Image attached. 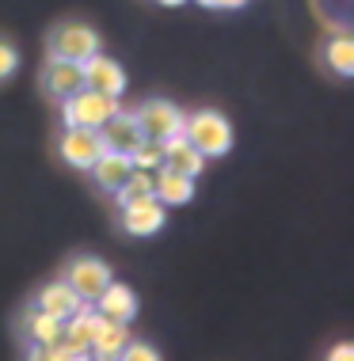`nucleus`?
Instances as JSON below:
<instances>
[{
	"instance_id": "f3484780",
	"label": "nucleus",
	"mask_w": 354,
	"mask_h": 361,
	"mask_svg": "<svg viewBox=\"0 0 354 361\" xmlns=\"http://www.w3.org/2000/svg\"><path fill=\"white\" fill-rule=\"evenodd\" d=\"M126 343H130V331H126V324L103 319L100 331H95V338H92V346H88V354H92V361H114L126 350Z\"/></svg>"
},
{
	"instance_id": "5701e85b",
	"label": "nucleus",
	"mask_w": 354,
	"mask_h": 361,
	"mask_svg": "<svg viewBox=\"0 0 354 361\" xmlns=\"http://www.w3.org/2000/svg\"><path fill=\"white\" fill-rule=\"evenodd\" d=\"M16 69H19V54H16V46L8 42V38H0V84L12 80Z\"/></svg>"
},
{
	"instance_id": "423d86ee",
	"label": "nucleus",
	"mask_w": 354,
	"mask_h": 361,
	"mask_svg": "<svg viewBox=\"0 0 354 361\" xmlns=\"http://www.w3.org/2000/svg\"><path fill=\"white\" fill-rule=\"evenodd\" d=\"M107 152L100 130H61L57 137V156L76 171H92V164Z\"/></svg>"
},
{
	"instance_id": "f03ea898",
	"label": "nucleus",
	"mask_w": 354,
	"mask_h": 361,
	"mask_svg": "<svg viewBox=\"0 0 354 361\" xmlns=\"http://www.w3.org/2000/svg\"><path fill=\"white\" fill-rule=\"evenodd\" d=\"M61 106V126L65 130H100V126H107V118L111 114L122 111V103L111 99V95H100V92H88V87H81L76 95H69Z\"/></svg>"
},
{
	"instance_id": "412c9836",
	"label": "nucleus",
	"mask_w": 354,
	"mask_h": 361,
	"mask_svg": "<svg viewBox=\"0 0 354 361\" xmlns=\"http://www.w3.org/2000/svg\"><path fill=\"white\" fill-rule=\"evenodd\" d=\"M130 164H134L137 171H156V168L164 164V141H149V137H145V141L130 152Z\"/></svg>"
},
{
	"instance_id": "9b49d317",
	"label": "nucleus",
	"mask_w": 354,
	"mask_h": 361,
	"mask_svg": "<svg viewBox=\"0 0 354 361\" xmlns=\"http://www.w3.org/2000/svg\"><path fill=\"white\" fill-rule=\"evenodd\" d=\"M100 137L107 145V152H122V156H130L137 145H141V126H137V118L130 111H118L107 118V126H100Z\"/></svg>"
},
{
	"instance_id": "f8f14e48",
	"label": "nucleus",
	"mask_w": 354,
	"mask_h": 361,
	"mask_svg": "<svg viewBox=\"0 0 354 361\" xmlns=\"http://www.w3.org/2000/svg\"><path fill=\"white\" fill-rule=\"evenodd\" d=\"M31 308L46 312V316H54V319H61V324H65L69 316H76L81 308H88V300L76 297L65 281H50V286H42V289L35 293V305Z\"/></svg>"
},
{
	"instance_id": "7ed1b4c3",
	"label": "nucleus",
	"mask_w": 354,
	"mask_h": 361,
	"mask_svg": "<svg viewBox=\"0 0 354 361\" xmlns=\"http://www.w3.org/2000/svg\"><path fill=\"white\" fill-rule=\"evenodd\" d=\"M50 57H61V61H88L92 54H100V31L92 23H81V19H65L50 31Z\"/></svg>"
},
{
	"instance_id": "4be33fe9",
	"label": "nucleus",
	"mask_w": 354,
	"mask_h": 361,
	"mask_svg": "<svg viewBox=\"0 0 354 361\" xmlns=\"http://www.w3.org/2000/svg\"><path fill=\"white\" fill-rule=\"evenodd\" d=\"M114 361H164V357H160V350H156L153 343H134V338H130L126 350Z\"/></svg>"
},
{
	"instance_id": "6e6552de",
	"label": "nucleus",
	"mask_w": 354,
	"mask_h": 361,
	"mask_svg": "<svg viewBox=\"0 0 354 361\" xmlns=\"http://www.w3.org/2000/svg\"><path fill=\"white\" fill-rule=\"evenodd\" d=\"M164 221H168V209L160 206L156 198H145V202H134V206H122V217H118V224H122L126 236H156V232L164 228Z\"/></svg>"
},
{
	"instance_id": "a878e982",
	"label": "nucleus",
	"mask_w": 354,
	"mask_h": 361,
	"mask_svg": "<svg viewBox=\"0 0 354 361\" xmlns=\"http://www.w3.org/2000/svg\"><path fill=\"white\" fill-rule=\"evenodd\" d=\"M206 8H218V12H236V8H244L248 0H202Z\"/></svg>"
},
{
	"instance_id": "a211bd4d",
	"label": "nucleus",
	"mask_w": 354,
	"mask_h": 361,
	"mask_svg": "<svg viewBox=\"0 0 354 361\" xmlns=\"http://www.w3.org/2000/svg\"><path fill=\"white\" fill-rule=\"evenodd\" d=\"M324 61H328V69L336 76L350 80L354 76V42H350V35H343V31L331 35L328 46H324Z\"/></svg>"
},
{
	"instance_id": "39448f33",
	"label": "nucleus",
	"mask_w": 354,
	"mask_h": 361,
	"mask_svg": "<svg viewBox=\"0 0 354 361\" xmlns=\"http://www.w3.org/2000/svg\"><path fill=\"white\" fill-rule=\"evenodd\" d=\"M61 281H65V286L73 289L81 300H88V305H92V300L107 289V281H111V267H107L103 259H95V255H76V259H69Z\"/></svg>"
},
{
	"instance_id": "ddd939ff",
	"label": "nucleus",
	"mask_w": 354,
	"mask_h": 361,
	"mask_svg": "<svg viewBox=\"0 0 354 361\" xmlns=\"http://www.w3.org/2000/svg\"><path fill=\"white\" fill-rule=\"evenodd\" d=\"M153 198L160 202L164 209H172V206H187V202L194 198V179L191 175H179V171H172V168H156L153 171Z\"/></svg>"
},
{
	"instance_id": "4468645a",
	"label": "nucleus",
	"mask_w": 354,
	"mask_h": 361,
	"mask_svg": "<svg viewBox=\"0 0 354 361\" xmlns=\"http://www.w3.org/2000/svg\"><path fill=\"white\" fill-rule=\"evenodd\" d=\"M164 168L179 171V175H191V179H199L206 171V156L194 149L191 141L183 137V133H175V137L164 141Z\"/></svg>"
},
{
	"instance_id": "0eeeda50",
	"label": "nucleus",
	"mask_w": 354,
	"mask_h": 361,
	"mask_svg": "<svg viewBox=\"0 0 354 361\" xmlns=\"http://www.w3.org/2000/svg\"><path fill=\"white\" fill-rule=\"evenodd\" d=\"M81 73H84V87L88 92H100V95H111V99H122L126 92V69L107 57L103 50L92 54L88 61H81Z\"/></svg>"
},
{
	"instance_id": "6ab92c4d",
	"label": "nucleus",
	"mask_w": 354,
	"mask_h": 361,
	"mask_svg": "<svg viewBox=\"0 0 354 361\" xmlns=\"http://www.w3.org/2000/svg\"><path fill=\"white\" fill-rule=\"evenodd\" d=\"M23 331H27V338H31L35 346H54V343H61V319L46 316V312H38V308H31V312L23 316Z\"/></svg>"
},
{
	"instance_id": "b1692460",
	"label": "nucleus",
	"mask_w": 354,
	"mask_h": 361,
	"mask_svg": "<svg viewBox=\"0 0 354 361\" xmlns=\"http://www.w3.org/2000/svg\"><path fill=\"white\" fill-rule=\"evenodd\" d=\"M27 361H65L61 343H54V346H35V343H31V350H27Z\"/></svg>"
},
{
	"instance_id": "2eb2a0df",
	"label": "nucleus",
	"mask_w": 354,
	"mask_h": 361,
	"mask_svg": "<svg viewBox=\"0 0 354 361\" xmlns=\"http://www.w3.org/2000/svg\"><path fill=\"white\" fill-rule=\"evenodd\" d=\"M100 324H103V316L88 305V308H81L76 316H69L61 324V343L73 346V350H88L92 338H95V331H100Z\"/></svg>"
},
{
	"instance_id": "20e7f679",
	"label": "nucleus",
	"mask_w": 354,
	"mask_h": 361,
	"mask_svg": "<svg viewBox=\"0 0 354 361\" xmlns=\"http://www.w3.org/2000/svg\"><path fill=\"white\" fill-rule=\"evenodd\" d=\"M134 118H137V126H141V137L168 141V137H175V133H183V118H187V114L175 103H168V99H145L134 111Z\"/></svg>"
},
{
	"instance_id": "aec40b11",
	"label": "nucleus",
	"mask_w": 354,
	"mask_h": 361,
	"mask_svg": "<svg viewBox=\"0 0 354 361\" xmlns=\"http://www.w3.org/2000/svg\"><path fill=\"white\" fill-rule=\"evenodd\" d=\"M153 198V171H130V179L114 190V202L118 206H134V202H145Z\"/></svg>"
},
{
	"instance_id": "9d476101",
	"label": "nucleus",
	"mask_w": 354,
	"mask_h": 361,
	"mask_svg": "<svg viewBox=\"0 0 354 361\" xmlns=\"http://www.w3.org/2000/svg\"><path fill=\"white\" fill-rule=\"evenodd\" d=\"M92 305L103 319H114V324H130L137 316V308H141L137 305V293L126 286V281H107V289L92 300Z\"/></svg>"
},
{
	"instance_id": "bb28decb",
	"label": "nucleus",
	"mask_w": 354,
	"mask_h": 361,
	"mask_svg": "<svg viewBox=\"0 0 354 361\" xmlns=\"http://www.w3.org/2000/svg\"><path fill=\"white\" fill-rule=\"evenodd\" d=\"M156 4H168V8H175V4H187V0H156Z\"/></svg>"
},
{
	"instance_id": "f257e3e1",
	"label": "nucleus",
	"mask_w": 354,
	"mask_h": 361,
	"mask_svg": "<svg viewBox=\"0 0 354 361\" xmlns=\"http://www.w3.org/2000/svg\"><path fill=\"white\" fill-rule=\"evenodd\" d=\"M183 137L191 141L206 160H210V156H225L232 149V122L225 118L221 111H213V106H202V111H194L183 118Z\"/></svg>"
},
{
	"instance_id": "dca6fc26",
	"label": "nucleus",
	"mask_w": 354,
	"mask_h": 361,
	"mask_svg": "<svg viewBox=\"0 0 354 361\" xmlns=\"http://www.w3.org/2000/svg\"><path fill=\"white\" fill-rule=\"evenodd\" d=\"M130 171H134V164H130V156H122V152H103L100 160L92 164L95 187L107 190V194H114L118 187H122V183L130 179Z\"/></svg>"
},
{
	"instance_id": "393cba45",
	"label": "nucleus",
	"mask_w": 354,
	"mask_h": 361,
	"mask_svg": "<svg viewBox=\"0 0 354 361\" xmlns=\"http://www.w3.org/2000/svg\"><path fill=\"white\" fill-rule=\"evenodd\" d=\"M328 361H354V346L350 343H339L328 350Z\"/></svg>"
},
{
	"instance_id": "1a4fd4ad",
	"label": "nucleus",
	"mask_w": 354,
	"mask_h": 361,
	"mask_svg": "<svg viewBox=\"0 0 354 361\" xmlns=\"http://www.w3.org/2000/svg\"><path fill=\"white\" fill-rule=\"evenodd\" d=\"M84 87V73L76 61H61V57H46L42 69V92L50 95L54 103H65L69 95H76Z\"/></svg>"
}]
</instances>
